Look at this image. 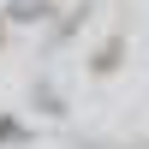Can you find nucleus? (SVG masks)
<instances>
[{
    "mask_svg": "<svg viewBox=\"0 0 149 149\" xmlns=\"http://www.w3.org/2000/svg\"><path fill=\"white\" fill-rule=\"evenodd\" d=\"M12 137H24V131L12 125V119H0V143H12Z\"/></svg>",
    "mask_w": 149,
    "mask_h": 149,
    "instance_id": "1",
    "label": "nucleus"
}]
</instances>
